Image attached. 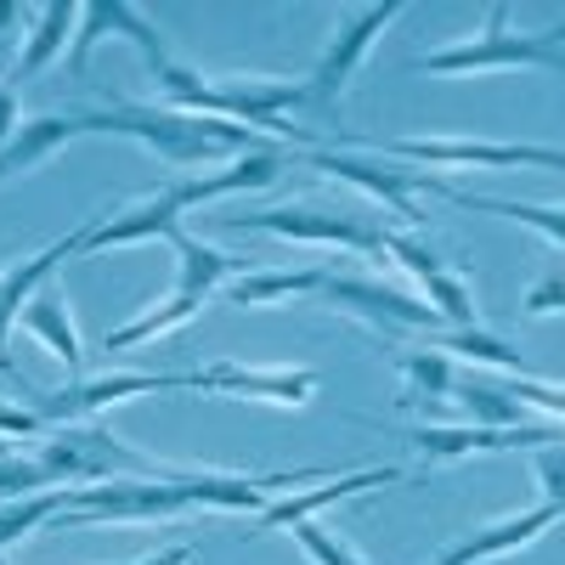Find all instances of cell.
Segmentation results:
<instances>
[{
  "label": "cell",
  "instance_id": "1",
  "mask_svg": "<svg viewBox=\"0 0 565 565\" xmlns=\"http://www.w3.org/2000/svg\"><path fill=\"white\" fill-rule=\"evenodd\" d=\"M282 170H289V153L282 148H255L244 159H232L221 170H193V175H175L153 193H141L130 204H119L114 215H97L85 221V255L97 249H130V244H148V238H164L181 232V215H193L204 204H221L232 193H255V186H271Z\"/></svg>",
  "mask_w": 565,
  "mask_h": 565
},
{
  "label": "cell",
  "instance_id": "2",
  "mask_svg": "<svg viewBox=\"0 0 565 565\" xmlns=\"http://www.w3.org/2000/svg\"><path fill=\"white\" fill-rule=\"evenodd\" d=\"M85 136H125L136 148H148L153 159L175 164V170H210V164H232L260 148V136L232 125V119H204V114H181L164 103H97L74 114Z\"/></svg>",
  "mask_w": 565,
  "mask_h": 565
},
{
  "label": "cell",
  "instance_id": "18",
  "mask_svg": "<svg viewBox=\"0 0 565 565\" xmlns=\"http://www.w3.org/2000/svg\"><path fill=\"white\" fill-rule=\"evenodd\" d=\"M74 255H85V226L63 232L57 244H45V249H34V255H23V260H12L7 271H0V367H12V362H7L12 322L23 317V306L45 289V282H57L63 260H74Z\"/></svg>",
  "mask_w": 565,
  "mask_h": 565
},
{
  "label": "cell",
  "instance_id": "32",
  "mask_svg": "<svg viewBox=\"0 0 565 565\" xmlns=\"http://www.w3.org/2000/svg\"><path fill=\"white\" fill-rule=\"evenodd\" d=\"M52 424H45L29 402H0V441H40Z\"/></svg>",
  "mask_w": 565,
  "mask_h": 565
},
{
  "label": "cell",
  "instance_id": "34",
  "mask_svg": "<svg viewBox=\"0 0 565 565\" xmlns=\"http://www.w3.org/2000/svg\"><path fill=\"white\" fill-rule=\"evenodd\" d=\"M23 130V108H18V90L12 85H0V148Z\"/></svg>",
  "mask_w": 565,
  "mask_h": 565
},
{
  "label": "cell",
  "instance_id": "14",
  "mask_svg": "<svg viewBox=\"0 0 565 565\" xmlns=\"http://www.w3.org/2000/svg\"><path fill=\"white\" fill-rule=\"evenodd\" d=\"M559 424H514V430H481V424H413L402 436L418 463H458V458H498V452H537L559 441Z\"/></svg>",
  "mask_w": 565,
  "mask_h": 565
},
{
  "label": "cell",
  "instance_id": "30",
  "mask_svg": "<svg viewBox=\"0 0 565 565\" xmlns=\"http://www.w3.org/2000/svg\"><path fill=\"white\" fill-rule=\"evenodd\" d=\"M532 476H537V487H543L537 503H548L559 521H565V436L532 452Z\"/></svg>",
  "mask_w": 565,
  "mask_h": 565
},
{
  "label": "cell",
  "instance_id": "4",
  "mask_svg": "<svg viewBox=\"0 0 565 565\" xmlns=\"http://www.w3.org/2000/svg\"><path fill=\"white\" fill-rule=\"evenodd\" d=\"M418 74H441V79H463V74H526V68H554L565 74V18L554 29H514L509 7L492 0L476 34L447 40L436 52L413 57Z\"/></svg>",
  "mask_w": 565,
  "mask_h": 565
},
{
  "label": "cell",
  "instance_id": "26",
  "mask_svg": "<svg viewBox=\"0 0 565 565\" xmlns=\"http://www.w3.org/2000/svg\"><path fill=\"white\" fill-rule=\"evenodd\" d=\"M436 351H447L458 367H487V373H532L526 356L514 351L503 334H492V328H441V334L430 340Z\"/></svg>",
  "mask_w": 565,
  "mask_h": 565
},
{
  "label": "cell",
  "instance_id": "15",
  "mask_svg": "<svg viewBox=\"0 0 565 565\" xmlns=\"http://www.w3.org/2000/svg\"><path fill=\"white\" fill-rule=\"evenodd\" d=\"M391 481H402V463H373V469H345V476H328L322 487H300V492H282V498H271L255 521H249V532H244V543H260V537H271V532H295L300 521H317L322 509H334V503H345V498H362V492H373V487H391Z\"/></svg>",
  "mask_w": 565,
  "mask_h": 565
},
{
  "label": "cell",
  "instance_id": "19",
  "mask_svg": "<svg viewBox=\"0 0 565 565\" xmlns=\"http://www.w3.org/2000/svg\"><path fill=\"white\" fill-rule=\"evenodd\" d=\"M18 328L29 340H40L45 351H52L74 380H85V351H79V328H74V311H68V295H63V282H45V289L23 306Z\"/></svg>",
  "mask_w": 565,
  "mask_h": 565
},
{
  "label": "cell",
  "instance_id": "20",
  "mask_svg": "<svg viewBox=\"0 0 565 565\" xmlns=\"http://www.w3.org/2000/svg\"><path fill=\"white\" fill-rule=\"evenodd\" d=\"M79 119L74 114H40V119H23V130L0 148V181H18L29 170H40L45 159H57L68 141H79Z\"/></svg>",
  "mask_w": 565,
  "mask_h": 565
},
{
  "label": "cell",
  "instance_id": "29",
  "mask_svg": "<svg viewBox=\"0 0 565 565\" xmlns=\"http://www.w3.org/2000/svg\"><path fill=\"white\" fill-rule=\"evenodd\" d=\"M34 492H52V476L34 452H0V503H18Z\"/></svg>",
  "mask_w": 565,
  "mask_h": 565
},
{
  "label": "cell",
  "instance_id": "22",
  "mask_svg": "<svg viewBox=\"0 0 565 565\" xmlns=\"http://www.w3.org/2000/svg\"><path fill=\"white\" fill-rule=\"evenodd\" d=\"M441 199L458 204V210H481V215H498V221H521L532 226L537 238L559 255L565 266V204H526V199H487V193H463L458 181H441Z\"/></svg>",
  "mask_w": 565,
  "mask_h": 565
},
{
  "label": "cell",
  "instance_id": "33",
  "mask_svg": "<svg viewBox=\"0 0 565 565\" xmlns=\"http://www.w3.org/2000/svg\"><path fill=\"white\" fill-rule=\"evenodd\" d=\"M23 7H12V0H0V68H7V57H12V40H18V29H23Z\"/></svg>",
  "mask_w": 565,
  "mask_h": 565
},
{
  "label": "cell",
  "instance_id": "3",
  "mask_svg": "<svg viewBox=\"0 0 565 565\" xmlns=\"http://www.w3.org/2000/svg\"><path fill=\"white\" fill-rule=\"evenodd\" d=\"M164 108L181 114H204V119H232L255 136L282 130L289 141H306V125H282L289 114H300V74H204L186 63H164L153 74Z\"/></svg>",
  "mask_w": 565,
  "mask_h": 565
},
{
  "label": "cell",
  "instance_id": "25",
  "mask_svg": "<svg viewBox=\"0 0 565 565\" xmlns=\"http://www.w3.org/2000/svg\"><path fill=\"white\" fill-rule=\"evenodd\" d=\"M396 367H402V396H396L402 407H441V402H452L458 362L447 351H436L430 340H413L396 356Z\"/></svg>",
  "mask_w": 565,
  "mask_h": 565
},
{
  "label": "cell",
  "instance_id": "17",
  "mask_svg": "<svg viewBox=\"0 0 565 565\" xmlns=\"http://www.w3.org/2000/svg\"><path fill=\"white\" fill-rule=\"evenodd\" d=\"M559 526V514L548 503H532V509H514V514H498V521L463 532L458 543H447L430 565H487V559H503V554H521L532 548L537 537H548Z\"/></svg>",
  "mask_w": 565,
  "mask_h": 565
},
{
  "label": "cell",
  "instance_id": "9",
  "mask_svg": "<svg viewBox=\"0 0 565 565\" xmlns=\"http://www.w3.org/2000/svg\"><path fill=\"white\" fill-rule=\"evenodd\" d=\"M300 164L334 175V181H345V186H356L362 199H373L380 210H391L407 232H413V221L424 215L418 199H424V193L441 199V181H447V175H436V170H418V164L367 153V148H345V141H340V148H334V141H317V148L300 153Z\"/></svg>",
  "mask_w": 565,
  "mask_h": 565
},
{
  "label": "cell",
  "instance_id": "31",
  "mask_svg": "<svg viewBox=\"0 0 565 565\" xmlns=\"http://www.w3.org/2000/svg\"><path fill=\"white\" fill-rule=\"evenodd\" d=\"M521 311H526V317H565V266H559V260H554L548 277H537L532 289H526Z\"/></svg>",
  "mask_w": 565,
  "mask_h": 565
},
{
  "label": "cell",
  "instance_id": "36",
  "mask_svg": "<svg viewBox=\"0 0 565 565\" xmlns=\"http://www.w3.org/2000/svg\"><path fill=\"white\" fill-rule=\"evenodd\" d=\"M0 452H12V447H7V441H0Z\"/></svg>",
  "mask_w": 565,
  "mask_h": 565
},
{
  "label": "cell",
  "instance_id": "11",
  "mask_svg": "<svg viewBox=\"0 0 565 565\" xmlns=\"http://www.w3.org/2000/svg\"><path fill=\"white\" fill-rule=\"evenodd\" d=\"M317 300H322L328 311L362 322L373 340H436V334H441V317H436L430 306H424L418 295H407V289H396V282H380V277L322 271Z\"/></svg>",
  "mask_w": 565,
  "mask_h": 565
},
{
  "label": "cell",
  "instance_id": "5",
  "mask_svg": "<svg viewBox=\"0 0 565 565\" xmlns=\"http://www.w3.org/2000/svg\"><path fill=\"white\" fill-rule=\"evenodd\" d=\"M402 18V0H373V7H345L328 29L317 63L300 74V119H306V136L311 130H328V141L340 136V114H345V90L362 68V57L373 52L391 23Z\"/></svg>",
  "mask_w": 565,
  "mask_h": 565
},
{
  "label": "cell",
  "instance_id": "7",
  "mask_svg": "<svg viewBox=\"0 0 565 565\" xmlns=\"http://www.w3.org/2000/svg\"><path fill=\"white\" fill-rule=\"evenodd\" d=\"M186 509H199L193 487L181 481L175 463H159L153 476H119L103 487H68V509L57 514V532L68 526H136V521H181Z\"/></svg>",
  "mask_w": 565,
  "mask_h": 565
},
{
  "label": "cell",
  "instance_id": "35",
  "mask_svg": "<svg viewBox=\"0 0 565 565\" xmlns=\"http://www.w3.org/2000/svg\"><path fill=\"white\" fill-rule=\"evenodd\" d=\"M199 554H193V543H170V548H159V554H141V559H130V565H193Z\"/></svg>",
  "mask_w": 565,
  "mask_h": 565
},
{
  "label": "cell",
  "instance_id": "23",
  "mask_svg": "<svg viewBox=\"0 0 565 565\" xmlns=\"http://www.w3.org/2000/svg\"><path fill=\"white\" fill-rule=\"evenodd\" d=\"M322 289V266H300V271H244L232 277L221 300L238 311H266V306H295V300H317Z\"/></svg>",
  "mask_w": 565,
  "mask_h": 565
},
{
  "label": "cell",
  "instance_id": "12",
  "mask_svg": "<svg viewBox=\"0 0 565 565\" xmlns=\"http://www.w3.org/2000/svg\"><path fill=\"white\" fill-rule=\"evenodd\" d=\"M170 391H215V396H238V402H266V407H306L317 396V367L306 362H210V367H186L164 373Z\"/></svg>",
  "mask_w": 565,
  "mask_h": 565
},
{
  "label": "cell",
  "instance_id": "13",
  "mask_svg": "<svg viewBox=\"0 0 565 565\" xmlns=\"http://www.w3.org/2000/svg\"><path fill=\"white\" fill-rule=\"evenodd\" d=\"M232 232H271L289 244H311V249H351V255H385V226H373L362 215L345 210H311V204H277V210H255V215H226Z\"/></svg>",
  "mask_w": 565,
  "mask_h": 565
},
{
  "label": "cell",
  "instance_id": "24",
  "mask_svg": "<svg viewBox=\"0 0 565 565\" xmlns=\"http://www.w3.org/2000/svg\"><path fill=\"white\" fill-rule=\"evenodd\" d=\"M452 402H458L463 424H481V430H514V424H526V407L503 391V373H487V367H458Z\"/></svg>",
  "mask_w": 565,
  "mask_h": 565
},
{
  "label": "cell",
  "instance_id": "28",
  "mask_svg": "<svg viewBox=\"0 0 565 565\" xmlns=\"http://www.w3.org/2000/svg\"><path fill=\"white\" fill-rule=\"evenodd\" d=\"M289 537L300 543V554H306L311 565H367V559L351 548V537H345V532H334L328 521H300Z\"/></svg>",
  "mask_w": 565,
  "mask_h": 565
},
{
  "label": "cell",
  "instance_id": "21",
  "mask_svg": "<svg viewBox=\"0 0 565 565\" xmlns=\"http://www.w3.org/2000/svg\"><path fill=\"white\" fill-rule=\"evenodd\" d=\"M79 29V0H52V7H34L29 12V40H23V57L12 63V90L23 79H34L40 68H52L63 45H74Z\"/></svg>",
  "mask_w": 565,
  "mask_h": 565
},
{
  "label": "cell",
  "instance_id": "16",
  "mask_svg": "<svg viewBox=\"0 0 565 565\" xmlns=\"http://www.w3.org/2000/svg\"><path fill=\"white\" fill-rule=\"evenodd\" d=\"M130 40L141 57H148V74H159L170 63L164 52V34L153 29V18H141L136 7H125V0H85L79 7V29H74V45H68V74H85V57L97 52V40Z\"/></svg>",
  "mask_w": 565,
  "mask_h": 565
},
{
  "label": "cell",
  "instance_id": "8",
  "mask_svg": "<svg viewBox=\"0 0 565 565\" xmlns=\"http://www.w3.org/2000/svg\"><path fill=\"white\" fill-rule=\"evenodd\" d=\"M345 148H367L418 170H565L559 148L543 141H481V136H345Z\"/></svg>",
  "mask_w": 565,
  "mask_h": 565
},
{
  "label": "cell",
  "instance_id": "27",
  "mask_svg": "<svg viewBox=\"0 0 565 565\" xmlns=\"http://www.w3.org/2000/svg\"><path fill=\"white\" fill-rule=\"evenodd\" d=\"M63 509H68V487L34 492V498H18V503H0V548H12V543H23L29 532L52 526Z\"/></svg>",
  "mask_w": 565,
  "mask_h": 565
},
{
  "label": "cell",
  "instance_id": "10",
  "mask_svg": "<svg viewBox=\"0 0 565 565\" xmlns=\"http://www.w3.org/2000/svg\"><path fill=\"white\" fill-rule=\"evenodd\" d=\"M34 458L45 463L52 487H103V481H119V476H153L159 469V458L125 447L103 418L52 424V430L34 441Z\"/></svg>",
  "mask_w": 565,
  "mask_h": 565
},
{
  "label": "cell",
  "instance_id": "6",
  "mask_svg": "<svg viewBox=\"0 0 565 565\" xmlns=\"http://www.w3.org/2000/svg\"><path fill=\"white\" fill-rule=\"evenodd\" d=\"M170 249H175V282L164 289V300H153L141 317H130L114 334H103V351H136V345H153V340L175 334V328H186L232 277H238V260L215 244H204V238H193L186 226L170 232Z\"/></svg>",
  "mask_w": 565,
  "mask_h": 565
}]
</instances>
